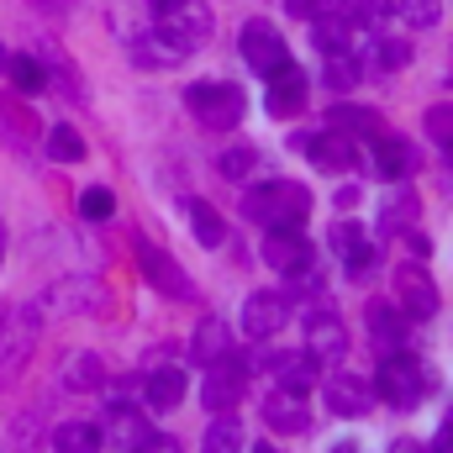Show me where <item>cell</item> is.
<instances>
[{"mask_svg": "<svg viewBox=\"0 0 453 453\" xmlns=\"http://www.w3.org/2000/svg\"><path fill=\"white\" fill-rule=\"evenodd\" d=\"M242 211L258 226H301L311 217V190L296 185V180H269V185H253Z\"/></svg>", "mask_w": 453, "mask_h": 453, "instance_id": "obj_1", "label": "cell"}, {"mask_svg": "<svg viewBox=\"0 0 453 453\" xmlns=\"http://www.w3.org/2000/svg\"><path fill=\"white\" fill-rule=\"evenodd\" d=\"M374 395H380L385 406H395V411H417V406L427 401V374H422V364H417L406 348H390V353L380 358Z\"/></svg>", "mask_w": 453, "mask_h": 453, "instance_id": "obj_2", "label": "cell"}, {"mask_svg": "<svg viewBox=\"0 0 453 453\" xmlns=\"http://www.w3.org/2000/svg\"><path fill=\"white\" fill-rule=\"evenodd\" d=\"M37 333H42L37 306H5V311H0V390L16 385V374L32 364Z\"/></svg>", "mask_w": 453, "mask_h": 453, "instance_id": "obj_3", "label": "cell"}, {"mask_svg": "<svg viewBox=\"0 0 453 453\" xmlns=\"http://www.w3.org/2000/svg\"><path fill=\"white\" fill-rule=\"evenodd\" d=\"M185 111L201 127H211V132H232L242 121V111H248V96L237 85H226V80H201V85L185 90Z\"/></svg>", "mask_w": 453, "mask_h": 453, "instance_id": "obj_4", "label": "cell"}, {"mask_svg": "<svg viewBox=\"0 0 453 453\" xmlns=\"http://www.w3.org/2000/svg\"><path fill=\"white\" fill-rule=\"evenodd\" d=\"M264 264L280 269L285 280H296V274H306L317 264V248H311V237L301 226H264Z\"/></svg>", "mask_w": 453, "mask_h": 453, "instance_id": "obj_5", "label": "cell"}, {"mask_svg": "<svg viewBox=\"0 0 453 453\" xmlns=\"http://www.w3.org/2000/svg\"><path fill=\"white\" fill-rule=\"evenodd\" d=\"M96 433H101V449L106 453H153V443H158V433H153V427L142 422V411H132V406H111Z\"/></svg>", "mask_w": 453, "mask_h": 453, "instance_id": "obj_6", "label": "cell"}, {"mask_svg": "<svg viewBox=\"0 0 453 453\" xmlns=\"http://www.w3.org/2000/svg\"><path fill=\"white\" fill-rule=\"evenodd\" d=\"M42 301H48L58 317H96V311L106 306V285H101L96 274H64V280L48 285Z\"/></svg>", "mask_w": 453, "mask_h": 453, "instance_id": "obj_7", "label": "cell"}, {"mask_svg": "<svg viewBox=\"0 0 453 453\" xmlns=\"http://www.w3.org/2000/svg\"><path fill=\"white\" fill-rule=\"evenodd\" d=\"M290 142H296L301 158H311V164L327 169V174L358 169V148H353V137H342V132H296Z\"/></svg>", "mask_w": 453, "mask_h": 453, "instance_id": "obj_8", "label": "cell"}, {"mask_svg": "<svg viewBox=\"0 0 453 453\" xmlns=\"http://www.w3.org/2000/svg\"><path fill=\"white\" fill-rule=\"evenodd\" d=\"M242 58H248V69L258 80H269V74H280L290 64V48H285V37L269 21H248L242 27Z\"/></svg>", "mask_w": 453, "mask_h": 453, "instance_id": "obj_9", "label": "cell"}, {"mask_svg": "<svg viewBox=\"0 0 453 453\" xmlns=\"http://www.w3.org/2000/svg\"><path fill=\"white\" fill-rule=\"evenodd\" d=\"M395 306L411 317V322H427L438 317V285L422 264H395Z\"/></svg>", "mask_w": 453, "mask_h": 453, "instance_id": "obj_10", "label": "cell"}, {"mask_svg": "<svg viewBox=\"0 0 453 453\" xmlns=\"http://www.w3.org/2000/svg\"><path fill=\"white\" fill-rule=\"evenodd\" d=\"M211 27H217V21H211V5H206V0H180V5H169V11L158 16V32H169L185 53L201 48V42L211 37Z\"/></svg>", "mask_w": 453, "mask_h": 453, "instance_id": "obj_11", "label": "cell"}, {"mask_svg": "<svg viewBox=\"0 0 453 453\" xmlns=\"http://www.w3.org/2000/svg\"><path fill=\"white\" fill-rule=\"evenodd\" d=\"M137 269H142V280L148 285H158L169 301H196V285H190V274L164 253V248H153V242H142L137 248Z\"/></svg>", "mask_w": 453, "mask_h": 453, "instance_id": "obj_12", "label": "cell"}, {"mask_svg": "<svg viewBox=\"0 0 453 453\" xmlns=\"http://www.w3.org/2000/svg\"><path fill=\"white\" fill-rule=\"evenodd\" d=\"M290 322V296L285 290H253L248 301H242V333L248 338H274L280 327Z\"/></svg>", "mask_w": 453, "mask_h": 453, "instance_id": "obj_13", "label": "cell"}, {"mask_svg": "<svg viewBox=\"0 0 453 453\" xmlns=\"http://www.w3.org/2000/svg\"><path fill=\"white\" fill-rule=\"evenodd\" d=\"M306 353L322 358V364L348 353V327H342V317L327 306V301H317V306L306 311Z\"/></svg>", "mask_w": 453, "mask_h": 453, "instance_id": "obj_14", "label": "cell"}, {"mask_svg": "<svg viewBox=\"0 0 453 453\" xmlns=\"http://www.w3.org/2000/svg\"><path fill=\"white\" fill-rule=\"evenodd\" d=\"M264 369H269V380L280 390H296V395H311V385L322 380V358H311L306 348L301 353H269Z\"/></svg>", "mask_w": 453, "mask_h": 453, "instance_id": "obj_15", "label": "cell"}, {"mask_svg": "<svg viewBox=\"0 0 453 453\" xmlns=\"http://www.w3.org/2000/svg\"><path fill=\"white\" fill-rule=\"evenodd\" d=\"M374 401H380L374 385L358 380V374H333V380H327V411H333V417H369Z\"/></svg>", "mask_w": 453, "mask_h": 453, "instance_id": "obj_16", "label": "cell"}, {"mask_svg": "<svg viewBox=\"0 0 453 453\" xmlns=\"http://www.w3.org/2000/svg\"><path fill=\"white\" fill-rule=\"evenodd\" d=\"M264 85H269V96H264L269 116H296L301 106H306V90H311V80H306L296 64H285V69H280V74H269Z\"/></svg>", "mask_w": 453, "mask_h": 453, "instance_id": "obj_17", "label": "cell"}, {"mask_svg": "<svg viewBox=\"0 0 453 453\" xmlns=\"http://www.w3.org/2000/svg\"><path fill=\"white\" fill-rule=\"evenodd\" d=\"M180 58H185V48H180L169 32H158V27L132 32V64H137V69H174Z\"/></svg>", "mask_w": 453, "mask_h": 453, "instance_id": "obj_18", "label": "cell"}, {"mask_svg": "<svg viewBox=\"0 0 453 453\" xmlns=\"http://www.w3.org/2000/svg\"><path fill=\"white\" fill-rule=\"evenodd\" d=\"M333 248H338L348 280H364V274L374 269V242L364 237V226H358V222H338V226H333Z\"/></svg>", "mask_w": 453, "mask_h": 453, "instance_id": "obj_19", "label": "cell"}, {"mask_svg": "<svg viewBox=\"0 0 453 453\" xmlns=\"http://www.w3.org/2000/svg\"><path fill=\"white\" fill-rule=\"evenodd\" d=\"M311 21V42L322 48V53H342V48H353V16L342 11V5H322L317 16H306Z\"/></svg>", "mask_w": 453, "mask_h": 453, "instance_id": "obj_20", "label": "cell"}, {"mask_svg": "<svg viewBox=\"0 0 453 453\" xmlns=\"http://www.w3.org/2000/svg\"><path fill=\"white\" fill-rule=\"evenodd\" d=\"M264 422H269L274 433H306V427H311L306 395H296V390H280V385H274V395H264Z\"/></svg>", "mask_w": 453, "mask_h": 453, "instance_id": "obj_21", "label": "cell"}, {"mask_svg": "<svg viewBox=\"0 0 453 453\" xmlns=\"http://www.w3.org/2000/svg\"><path fill=\"white\" fill-rule=\"evenodd\" d=\"M364 322H369V338L380 342L385 353H390V348H406V322H411V317H406L401 306H390V301H374V306L364 311Z\"/></svg>", "mask_w": 453, "mask_h": 453, "instance_id": "obj_22", "label": "cell"}, {"mask_svg": "<svg viewBox=\"0 0 453 453\" xmlns=\"http://www.w3.org/2000/svg\"><path fill=\"white\" fill-rule=\"evenodd\" d=\"M226 353H232V327H226L222 317H201V327L190 338V358L211 369V364H222Z\"/></svg>", "mask_w": 453, "mask_h": 453, "instance_id": "obj_23", "label": "cell"}, {"mask_svg": "<svg viewBox=\"0 0 453 453\" xmlns=\"http://www.w3.org/2000/svg\"><path fill=\"white\" fill-rule=\"evenodd\" d=\"M374 164H380V174L385 180H406L411 169H417V153H411V142L406 137H390V132H374Z\"/></svg>", "mask_w": 453, "mask_h": 453, "instance_id": "obj_24", "label": "cell"}, {"mask_svg": "<svg viewBox=\"0 0 453 453\" xmlns=\"http://www.w3.org/2000/svg\"><path fill=\"white\" fill-rule=\"evenodd\" d=\"M58 385L74 390V395L101 390V385H106V364H101V353H69L64 369H58Z\"/></svg>", "mask_w": 453, "mask_h": 453, "instance_id": "obj_25", "label": "cell"}, {"mask_svg": "<svg viewBox=\"0 0 453 453\" xmlns=\"http://www.w3.org/2000/svg\"><path fill=\"white\" fill-rule=\"evenodd\" d=\"M142 401H148L153 411H174V406L185 401V369H174V364L153 369L148 385H142Z\"/></svg>", "mask_w": 453, "mask_h": 453, "instance_id": "obj_26", "label": "cell"}, {"mask_svg": "<svg viewBox=\"0 0 453 453\" xmlns=\"http://www.w3.org/2000/svg\"><path fill=\"white\" fill-rule=\"evenodd\" d=\"M201 401H206L211 411H232V406L242 401V369H237V364H232V369L211 364V374H206V390H201Z\"/></svg>", "mask_w": 453, "mask_h": 453, "instance_id": "obj_27", "label": "cell"}, {"mask_svg": "<svg viewBox=\"0 0 453 453\" xmlns=\"http://www.w3.org/2000/svg\"><path fill=\"white\" fill-rule=\"evenodd\" d=\"M185 217H190V226H196V242H201V248H222L226 242V222H222V211H217L211 201L185 196Z\"/></svg>", "mask_w": 453, "mask_h": 453, "instance_id": "obj_28", "label": "cell"}, {"mask_svg": "<svg viewBox=\"0 0 453 453\" xmlns=\"http://www.w3.org/2000/svg\"><path fill=\"white\" fill-rule=\"evenodd\" d=\"M327 121H333V132H342V137H374V132H385L380 111H369V106H333Z\"/></svg>", "mask_w": 453, "mask_h": 453, "instance_id": "obj_29", "label": "cell"}, {"mask_svg": "<svg viewBox=\"0 0 453 453\" xmlns=\"http://www.w3.org/2000/svg\"><path fill=\"white\" fill-rule=\"evenodd\" d=\"M385 11L406 27V32H422V27H438V16H443V5L438 0H385Z\"/></svg>", "mask_w": 453, "mask_h": 453, "instance_id": "obj_30", "label": "cell"}, {"mask_svg": "<svg viewBox=\"0 0 453 453\" xmlns=\"http://www.w3.org/2000/svg\"><path fill=\"white\" fill-rule=\"evenodd\" d=\"M411 226H417V196L411 190H395L385 201V211H380V232L395 237V232H411Z\"/></svg>", "mask_w": 453, "mask_h": 453, "instance_id": "obj_31", "label": "cell"}, {"mask_svg": "<svg viewBox=\"0 0 453 453\" xmlns=\"http://www.w3.org/2000/svg\"><path fill=\"white\" fill-rule=\"evenodd\" d=\"M201 453H242V427H237L232 411H217V422L201 438Z\"/></svg>", "mask_w": 453, "mask_h": 453, "instance_id": "obj_32", "label": "cell"}, {"mask_svg": "<svg viewBox=\"0 0 453 453\" xmlns=\"http://www.w3.org/2000/svg\"><path fill=\"white\" fill-rule=\"evenodd\" d=\"M53 449L58 453H101V433H96L90 422H58Z\"/></svg>", "mask_w": 453, "mask_h": 453, "instance_id": "obj_33", "label": "cell"}, {"mask_svg": "<svg viewBox=\"0 0 453 453\" xmlns=\"http://www.w3.org/2000/svg\"><path fill=\"white\" fill-rule=\"evenodd\" d=\"M85 153H90V148H85V137H80L74 127H53V132H48V158H53V164H85Z\"/></svg>", "mask_w": 453, "mask_h": 453, "instance_id": "obj_34", "label": "cell"}, {"mask_svg": "<svg viewBox=\"0 0 453 453\" xmlns=\"http://www.w3.org/2000/svg\"><path fill=\"white\" fill-rule=\"evenodd\" d=\"M111 211H116V196L106 185H85V190H80V217H85V222H106Z\"/></svg>", "mask_w": 453, "mask_h": 453, "instance_id": "obj_35", "label": "cell"}, {"mask_svg": "<svg viewBox=\"0 0 453 453\" xmlns=\"http://www.w3.org/2000/svg\"><path fill=\"white\" fill-rule=\"evenodd\" d=\"M253 164H258V153H253V148H242V142H237V148H226L222 158H217L222 180H232V185H237V180H248V174H253Z\"/></svg>", "mask_w": 453, "mask_h": 453, "instance_id": "obj_36", "label": "cell"}, {"mask_svg": "<svg viewBox=\"0 0 453 453\" xmlns=\"http://www.w3.org/2000/svg\"><path fill=\"white\" fill-rule=\"evenodd\" d=\"M5 69H11V80H16L21 90H42V85H48V69H42L37 58H27V53L5 58Z\"/></svg>", "mask_w": 453, "mask_h": 453, "instance_id": "obj_37", "label": "cell"}, {"mask_svg": "<svg viewBox=\"0 0 453 453\" xmlns=\"http://www.w3.org/2000/svg\"><path fill=\"white\" fill-rule=\"evenodd\" d=\"M0 127H5L11 137H16V132H21V137H37V121H32L27 106H16V96H0Z\"/></svg>", "mask_w": 453, "mask_h": 453, "instance_id": "obj_38", "label": "cell"}, {"mask_svg": "<svg viewBox=\"0 0 453 453\" xmlns=\"http://www.w3.org/2000/svg\"><path fill=\"white\" fill-rule=\"evenodd\" d=\"M422 127H427V137H433L438 148H449L453 142V101H438L433 111L422 116Z\"/></svg>", "mask_w": 453, "mask_h": 453, "instance_id": "obj_39", "label": "cell"}, {"mask_svg": "<svg viewBox=\"0 0 453 453\" xmlns=\"http://www.w3.org/2000/svg\"><path fill=\"white\" fill-rule=\"evenodd\" d=\"M358 64H353V48H342V53H327V80H333V90H348V85H358Z\"/></svg>", "mask_w": 453, "mask_h": 453, "instance_id": "obj_40", "label": "cell"}, {"mask_svg": "<svg viewBox=\"0 0 453 453\" xmlns=\"http://www.w3.org/2000/svg\"><path fill=\"white\" fill-rule=\"evenodd\" d=\"M374 58H380V69H406V64H411V42H406V37H385V42L374 48Z\"/></svg>", "mask_w": 453, "mask_h": 453, "instance_id": "obj_41", "label": "cell"}, {"mask_svg": "<svg viewBox=\"0 0 453 453\" xmlns=\"http://www.w3.org/2000/svg\"><path fill=\"white\" fill-rule=\"evenodd\" d=\"M32 427H37V417H21V422H11V443H5V453H32Z\"/></svg>", "mask_w": 453, "mask_h": 453, "instance_id": "obj_42", "label": "cell"}, {"mask_svg": "<svg viewBox=\"0 0 453 453\" xmlns=\"http://www.w3.org/2000/svg\"><path fill=\"white\" fill-rule=\"evenodd\" d=\"M427 453H453V422L449 427H438V438H433V449Z\"/></svg>", "mask_w": 453, "mask_h": 453, "instance_id": "obj_43", "label": "cell"}, {"mask_svg": "<svg viewBox=\"0 0 453 453\" xmlns=\"http://www.w3.org/2000/svg\"><path fill=\"white\" fill-rule=\"evenodd\" d=\"M348 206H358V185H342L338 190V211H348Z\"/></svg>", "mask_w": 453, "mask_h": 453, "instance_id": "obj_44", "label": "cell"}, {"mask_svg": "<svg viewBox=\"0 0 453 453\" xmlns=\"http://www.w3.org/2000/svg\"><path fill=\"white\" fill-rule=\"evenodd\" d=\"M390 453H427V449H422L417 438H395V443H390Z\"/></svg>", "mask_w": 453, "mask_h": 453, "instance_id": "obj_45", "label": "cell"}, {"mask_svg": "<svg viewBox=\"0 0 453 453\" xmlns=\"http://www.w3.org/2000/svg\"><path fill=\"white\" fill-rule=\"evenodd\" d=\"M148 5H153V16H164V11H169V5H180V0H148Z\"/></svg>", "mask_w": 453, "mask_h": 453, "instance_id": "obj_46", "label": "cell"}, {"mask_svg": "<svg viewBox=\"0 0 453 453\" xmlns=\"http://www.w3.org/2000/svg\"><path fill=\"white\" fill-rule=\"evenodd\" d=\"M443 158H449V169H453V142H449V148H443Z\"/></svg>", "mask_w": 453, "mask_h": 453, "instance_id": "obj_47", "label": "cell"}, {"mask_svg": "<svg viewBox=\"0 0 453 453\" xmlns=\"http://www.w3.org/2000/svg\"><path fill=\"white\" fill-rule=\"evenodd\" d=\"M0 258H5V226H0Z\"/></svg>", "mask_w": 453, "mask_h": 453, "instance_id": "obj_48", "label": "cell"}, {"mask_svg": "<svg viewBox=\"0 0 453 453\" xmlns=\"http://www.w3.org/2000/svg\"><path fill=\"white\" fill-rule=\"evenodd\" d=\"M253 453H274V449H269V443H258V449H253Z\"/></svg>", "mask_w": 453, "mask_h": 453, "instance_id": "obj_49", "label": "cell"}, {"mask_svg": "<svg viewBox=\"0 0 453 453\" xmlns=\"http://www.w3.org/2000/svg\"><path fill=\"white\" fill-rule=\"evenodd\" d=\"M5 58H11V53H5V48H0V69H5Z\"/></svg>", "mask_w": 453, "mask_h": 453, "instance_id": "obj_50", "label": "cell"}, {"mask_svg": "<svg viewBox=\"0 0 453 453\" xmlns=\"http://www.w3.org/2000/svg\"><path fill=\"white\" fill-rule=\"evenodd\" d=\"M449 85H453V64H449Z\"/></svg>", "mask_w": 453, "mask_h": 453, "instance_id": "obj_51", "label": "cell"}, {"mask_svg": "<svg viewBox=\"0 0 453 453\" xmlns=\"http://www.w3.org/2000/svg\"><path fill=\"white\" fill-rule=\"evenodd\" d=\"M338 453H353V449H338Z\"/></svg>", "mask_w": 453, "mask_h": 453, "instance_id": "obj_52", "label": "cell"}]
</instances>
